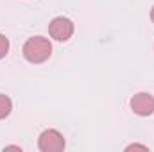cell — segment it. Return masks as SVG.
<instances>
[{
	"label": "cell",
	"instance_id": "obj_1",
	"mask_svg": "<svg viewBox=\"0 0 154 152\" xmlns=\"http://www.w3.org/2000/svg\"><path fill=\"white\" fill-rule=\"evenodd\" d=\"M52 54V45L50 41L43 36H32L25 41L23 45V57L29 61V63H45Z\"/></svg>",
	"mask_w": 154,
	"mask_h": 152
},
{
	"label": "cell",
	"instance_id": "obj_2",
	"mask_svg": "<svg viewBox=\"0 0 154 152\" xmlns=\"http://www.w3.org/2000/svg\"><path fill=\"white\" fill-rule=\"evenodd\" d=\"M38 147L41 152H61L65 149V138L56 129H47L39 134Z\"/></svg>",
	"mask_w": 154,
	"mask_h": 152
},
{
	"label": "cell",
	"instance_id": "obj_3",
	"mask_svg": "<svg viewBox=\"0 0 154 152\" xmlns=\"http://www.w3.org/2000/svg\"><path fill=\"white\" fill-rule=\"evenodd\" d=\"M48 32L56 41H68L74 34V23L70 18L65 16H57L50 22L48 25Z\"/></svg>",
	"mask_w": 154,
	"mask_h": 152
},
{
	"label": "cell",
	"instance_id": "obj_4",
	"mask_svg": "<svg viewBox=\"0 0 154 152\" xmlns=\"http://www.w3.org/2000/svg\"><path fill=\"white\" fill-rule=\"evenodd\" d=\"M131 109L140 116H149L154 113V97L151 93H136L131 99Z\"/></svg>",
	"mask_w": 154,
	"mask_h": 152
},
{
	"label": "cell",
	"instance_id": "obj_5",
	"mask_svg": "<svg viewBox=\"0 0 154 152\" xmlns=\"http://www.w3.org/2000/svg\"><path fill=\"white\" fill-rule=\"evenodd\" d=\"M11 109H13V102H11V99H9L7 95L0 93V120L7 118V116L11 114Z\"/></svg>",
	"mask_w": 154,
	"mask_h": 152
},
{
	"label": "cell",
	"instance_id": "obj_6",
	"mask_svg": "<svg viewBox=\"0 0 154 152\" xmlns=\"http://www.w3.org/2000/svg\"><path fill=\"white\" fill-rule=\"evenodd\" d=\"M7 52H9V39L5 38L4 34H0V59L5 57Z\"/></svg>",
	"mask_w": 154,
	"mask_h": 152
},
{
	"label": "cell",
	"instance_id": "obj_7",
	"mask_svg": "<svg viewBox=\"0 0 154 152\" xmlns=\"http://www.w3.org/2000/svg\"><path fill=\"white\" fill-rule=\"evenodd\" d=\"M131 149H143V150H147V147H145V145H138V143H133V145H129V147H127V150H131Z\"/></svg>",
	"mask_w": 154,
	"mask_h": 152
},
{
	"label": "cell",
	"instance_id": "obj_8",
	"mask_svg": "<svg viewBox=\"0 0 154 152\" xmlns=\"http://www.w3.org/2000/svg\"><path fill=\"white\" fill-rule=\"evenodd\" d=\"M151 20L154 22V7H152V11H151Z\"/></svg>",
	"mask_w": 154,
	"mask_h": 152
}]
</instances>
